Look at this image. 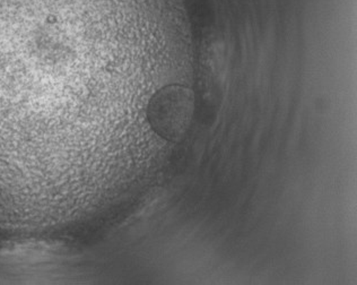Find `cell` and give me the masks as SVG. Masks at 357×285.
Returning <instances> with one entry per match:
<instances>
[{
  "label": "cell",
  "instance_id": "cell-1",
  "mask_svg": "<svg viewBox=\"0 0 357 285\" xmlns=\"http://www.w3.org/2000/svg\"><path fill=\"white\" fill-rule=\"evenodd\" d=\"M192 89L181 85H167L149 100L147 119L155 133L163 140L178 142L185 136L194 115Z\"/></svg>",
  "mask_w": 357,
  "mask_h": 285
}]
</instances>
